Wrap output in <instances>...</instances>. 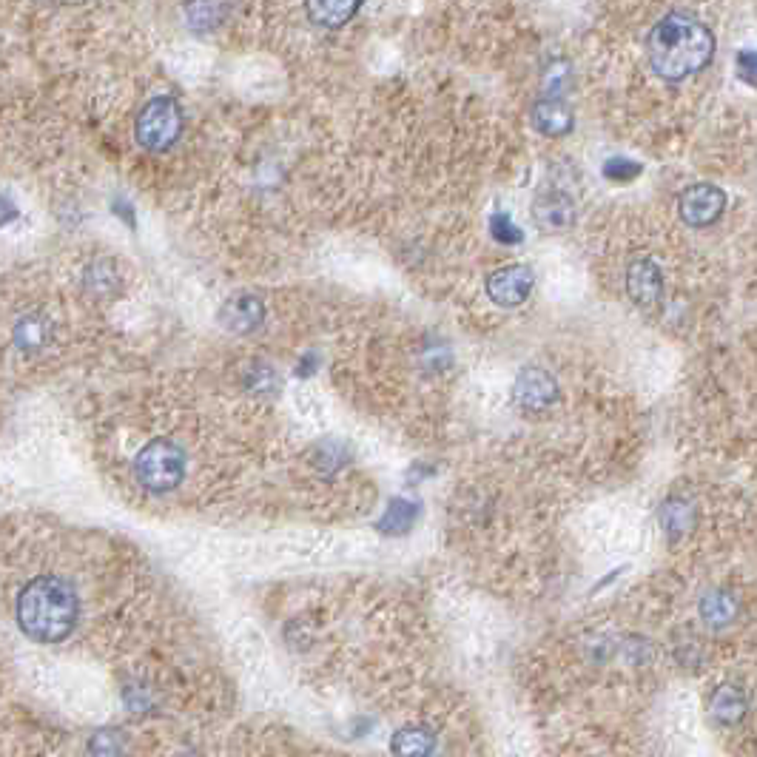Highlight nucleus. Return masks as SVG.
I'll return each instance as SVG.
<instances>
[{"instance_id": "24", "label": "nucleus", "mask_w": 757, "mask_h": 757, "mask_svg": "<svg viewBox=\"0 0 757 757\" xmlns=\"http://www.w3.org/2000/svg\"><path fill=\"white\" fill-rule=\"evenodd\" d=\"M738 69L743 80L749 83H757V52L755 49H746L738 55Z\"/></svg>"}, {"instance_id": "4", "label": "nucleus", "mask_w": 757, "mask_h": 757, "mask_svg": "<svg viewBox=\"0 0 757 757\" xmlns=\"http://www.w3.org/2000/svg\"><path fill=\"white\" fill-rule=\"evenodd\" d=\"M183 131V111L171 97L148 100L137 117V140L148 151H166Z\"/></svg>"}, {"instance_id": "13", "label": "nucleus", "mask_w": 757, "mask_h": 757, "mask_svg": "<svg viewBox=\"0 0 757 757\" xmlns=\"http://www.w3.org/2000/svg\"><path fill=\"white\" fill-rule=\"evenodd\" d=\"M709 709H712V715H715L721 723H738L740 718L746 715L749 701H746V695H743V689H740V686L723 684L712 692V698H709Z\"/></svg>"}, {"instance_id": "23", "label": "nucleus", "mask_w": 757, "mask_h": 757, "mask_svg": "<svg viewBox=\"0 0 757 757\" xmlns=\"http://www.w3.org/2000/svg\"><path fill=\"white\" fill-rule=\"evenodd\" d=\"M342 450H345L342 444H339V447H336V444H319V447H316V464H328L331 470L342 467L345 459H348V453H345V456H339Z\"/></svg>"}, {"instance_id": "20", "label": "nucleus", "mask_w": 757, "mask_h": 757, "mask_svg": "<svg viewBox=\"0 0 757 757\" xmlns=\"http://www.w3.org/2000/svg\"><path fill=\"white\" fill-rule=\"evenodd\" d=\"M117 285V271L111 265L109 259H100L94 262L92 268L86 271V288L97 296H109L111 288Z\"/></svg>"}, {"instance_id": "12", "label": "nucleus", "mask_w": 757, "mask_h": 757, "mask_svg": "<svg viewBox=\"0 0 757 757\" xmlns=\"http://www.w3.org/2000/svg\"><path fill=\"white\" fill-rule=\"evenodd\" d=\"M365 0H305V12L316 26L339 29L359 12Z\"/></svg>"}, {"instance_id": "19", "label": "nucleus", "mask_w": 757, "mask_h": 757, "mask_svg": "<svg viewBox=\"0 0 757 757\" xmlns=\"http://www.w3.org/2000/svg\"><path fill=\"white\" fill-rule=\"evenodd\" d=\"M245 388L257 396H274L279 393V376L277 370L271 365H262V362H254L251 368L245 370Z\"/></svg>"}, {"instance_id": "1", "label": "nucleus", "mask_w": 757, "mask_h": 757, "mask_svg": "<svg viewBox=\"0 0 757 757\" xmlns=\"http://www.w3.org/2000/svg\"><path fill=\"white\" fill-rule=\"evenodd\" d=\"M647 55L664 80H684L703 72L715 55V35L692 15H666L649 32Z\"/></svg>"}, {"instance_id": "8", "label": "nucleus", "mask_w": 757, "mask_h": 757, "mask_svg": "<svg viewBox=\"0 0 757 757\" xmlns=\"http://www.w3.org/2000/svg\"><path fill=\"white\" fill-rule=\"evenodd\" d=\"M627 291L635 305L655 308L664 296V277L652 259H635L627 271Z\"/></svg>"}, {"instance_id": "5", "label": "nucleus", "mask_w": 757, "mask_h": 757, "mask_svg": "<svg viewBox=\"0 0 757 757\" xmlns=\"http://www.w3.org/2000/svg\"><path fill=\"white\" fill-rule=\"evenodd\" d=\"M536 277L527 265H507L487 277V296L501 308H516L533 294Z\"/></svg>"}, {"instance_id": "21", "label": "nucleus", "mask_w": 757, "mask_h": 757, "mask_svg": "<svg viewBox=\"0 0 757 757\" xmlns=\"http://www.w3.org/2000/svg\"><path fill=\"white\" fill-rule=\"evenodd\" d=\"M641 171H644L641 163L627 160V157H612V160L604 163V177H607V180H615V183H629V180H635Z\"/></svg>"}, {"instance_id": "25", "label": "nucleus", "mask_w": 757, "mask_h": 757, "mask_svg": "<svg viewBox=\"0 0 757 757\" xmlns=\"http://www.w3.org/2000/svg\"><path fill=\"white\" fill-rule=\"evenodd\" d=\"M316 365H319V362H316V353H308V356H302V362L296 365V373H299L302 379H308L316 370Z\"/></svg>"}, {"instance_id": "22", "label": "nucleus", "mask_w": 757, "mask_h": 757, "mask_svg": "<svg viewBox=\"0 0 757 757\" xmlns=\"http://www.w3.org/2000/svg\"><path fill=\"white\" fill-rule=\"evenodd\" d=\"M490 234L499 242H504V245H516V242L524 240L521 228H518L516 222L510 220V214H504V211L493 214V220H490Z\"/></svg>"}, {"instance_id": "2", "label": "nucleus", "mask_w": 757, "mask_h": 757, "mask_svg": "<svg viewBox=\"0 0 757 757\" xmlns=\"http://www.w3.org/2000/svg\"><path fill=\"white\" fill-rule=\"evenodd\" d=\"M18 627L37 644L66 641L77 627L80 601L72 584L57 575H40L18 595Z\"/></svg>"}, {"instance_id": "15", "label": "nucleus", "mask_w": 757, "mask_h": 757, "mask_svg": "<svg viewBox=\"0 0 757 757\" xmlns=\"http://www.w3.org/2000/svg\"><path fill=\"white\" fill-rule=\"evenodd\" d=\"M735 615H738V604H735V598H732L729 592L712 590L703 595V601H701L703 624H709V627H715V629H723L735 621Z\"/></svg>"}, {"instance_id": "3", "label": "nucleus", "mask_w": 757, "mask_h": 757, "mask_svg": "<svg viewBox=\"0 0 757 757\" xmlns=\"http://www.w3.org/2000/svg\"><path fill=\"white\" fill-rule=\"evenodd\" d=\"M134 476L151 493H168L185 479V453L168 439H154L137 453Z\"/></svg>"}, {"instance_id": "9", "label": "nucleus", "mask_w": 757, "mask_h": 757, "mask_svg": "<svg viewBox=\"0 0 757 757\" xmlns=\"http://www.w3.org/2000/svg\"><path fill=\"white\" fill-rule=\"evenodd\" d=\"M533 220L541 231H550V234L567 231L575 222V203L564 191H544L533 203Z\"/></svg>"}, {"instance_id": "18", "label": "nucleus", "mask_w": 757, "mask_h": 757, "mask_svg": "<svg viewBox=\"0 0 757 757\" xmlns=\"http://www.w3.org/2000/svg\"><path fill=\"white\" fill-rule=\"evenodd\" d=\"M695 524V507L684 499H669L661 507V527L666 530V536L672 541L684 538Z\"/></svg>"}, {"instance_id": "16", "label": "nucleus", "mask_w": 757, "mask_h": 757, "mask_svg": "<svg viewBox=\"0 0 757 757\" xmlns=\"http://www.w3.org/2000/svg\"><path fill=\"white\" fill-rule=\"evenodd\" d=\"M416 518H419V504L410 499H393L388 504V510H385V516L379 518V530L385 533V536H405L407 530L416 524Z\"/></svg>"}, {"instance_id": "26", "label": "nucleus", "mask_w": 757, "mask_h": 757, "mask_svg": "<svg viewBox=\"0 0 757 757\" xmlns=\"http://www.w3.org/2000/svg\"><path fill=\"white\" fill-rule=\"evenodd\" d=\"M111 208H114L117 214H123V220L129 222V225H134V211H131L129 205L123 203V200H114V203H111Z\"/></svg>"}, {"instance_id": "10", "label": "nucleus", "mask_w": 757, "mask_h": 757, "mask_svg": "<svg viewBox=\"0 0 757 757\" xmlns=\"http://www.w3.org/2000/svg\"><path fill=\"white\" fill-rule=\"evenodd\" d=\"M220 325L231 333H251L257 331L265 319V305L254 294H234L225 299L220 308Z\"/></svg>"}, {"instance_id": "17", "label": "nucleus", "mask_w": 757, "mask_h": 757, "mask_svg": "<svg viewBox=\"0 0 757 757\" xmlns=\"http://www.w3.org/2000/svg\"><path fill=\"white\" fill-rule=\"evenodd\" d=\"M390 749L402 757H425L436 749V738H433V732H427L422 726H407L393 735Z\"/></svg>"}, {"instance_id": "14", "label": "nucleus", "mask_w": 757, "mask_h": 757, "mask_svg": "<svg viewBox=\"0 0 757 757\" xmlns=\"http://www.w3.org/2000/svg\"><path fill=\"white\" fill-rule=\"evenodd\" d=\"M49 339H52V325H49L46 316H23L18 325H15V345H18L20 351H43L49 345Z\"/></svg>"}, {"instance_id": "6", "label": "nucleus", "mask_w": 757, "mask_h": 757, "mask_svg": "<svg viewBox=\"0 0 757 757\" xmlns=\"http://www.w3.org/2000/svg\"><path fill=\"white\" fill-rule=\"evenodd\" d=\"M726 208V194H723L718 185L698 183L692 188H686L684 197H681V217H684L689 225H709L715 222L723 214Z\"/></svg>"}, {"instance_id": "7", "label": "nucleus", "mask_w": 757, "mask_h": 757, "mask_svg": "<svg viewBox=\"0 0 757 757\" xmlns=\"http://www.w3.org/2000/svg\"><path fill=\"white\" fill-rule=\"evenodd\" d=\"M513 396H516L518 405L527 407V410H544V407L555 405L558 385L544 368H524L513 385Z\"/></svg>"}, {"instance_id": "11", "label": "nucleus", "mask_w": 757, "mask_h": 757, "mask_svg": "<svg viewBox=\"0 0 757 757\" xmlns=\"http://www.w3.org/2000/svg\"><path fill=\"white\" fill-rule=\"evenodd\" d=\"M573 123V109L558 97H544L533 106V126L547 137H564L567 131L573 129Z\"/></svg>"}]
</instances>
